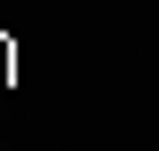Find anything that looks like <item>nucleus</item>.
Segmentation results:
<instances>
[{
	"label": "nucleus",
	"mask_w": 159,
	"mask_h": 151,
	"mask_svg": "<svg viewBox=\"0 0 159 151\" xmlns=\"http://www.w3.org/2000/svg\"><path fill=\"white\" fill-rule=\"evenodd\" d=\"M8 80H16V40L0 32V88H8Z\"/></svg>",
	"instance_id": "f257e3e1"
}]
</instances>
